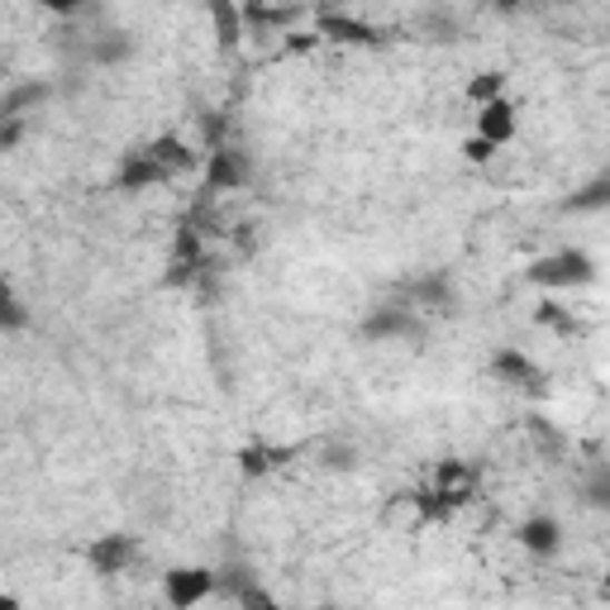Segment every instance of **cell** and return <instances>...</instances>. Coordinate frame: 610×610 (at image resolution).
<instances>
[{
  "label": "cell",
  "mask_w": 610,
  "mask_h": 610,
  "mask_svg": "<svg viewBox=\"0 0 610 610\" xmlns=\"http://www.w3.org/2000/svg\"><path fill=\"white\" fill-rule=\"evenodd\" d=\"M425 334H430L425 315L411 311V305H401V301H392V296H386L382 305H372V311L363 315V325H358L363 344H420Z\"/></svg>",
  "instance_id": "6da1fadb"
},
{
  "label": "cell",
  "mask_w": 610,
  "mask_h": 610,
  "mask_svg": "<svg viewBox=\"0 0 610 610\" xmlns=\"http://www.w3.org/2000/svg\"><path fill=\"white\" fill-rule=\"evenodd\" d=\"M530 277L534 286H544V292H572V286H591L597 282V258H591L587 248H558L549 258L530 263Z\"/></svg>",
  "instance_id": "7a4b0ae2"
},
{
  "label": "cell",
  "mask_w": 610,
  "mask_h": 610,
  "mask_svg": "<svg viewBox=\"0 0 610 610\" xmlns=\"http://www.w3.org/2000/svg\"><path fill=\"white\" fill-rule=\"evenodd\" d=\"M392 301L411 305V311H420V315H453L457 292H453V282L444 273H420V277H405L392 292Z\"/></svg>",
  "instance_id": "3957f363"
},
{
  "label": "cell",
  "mask_w": 610,
  "mask_h": 610,
  "mask_svg": "<svg viewBox=\"0 0 610 610\" xmlns=\"http://www.w3.org/2000/svg\"><path fill=\"white\" fill-rule=\"evenodd\" d=\"M219 591V572L210 568H173V572H163V597L173 610H191L200 601H210Z\"/></svg>",
  "instance_id": "277c9868"
},
{
  "label": "cell",
  "mask_w": 610,
  "mask_h": 610,
  "mask_svg": "<svg viewBox=\"0 0 610 610\" xmlns=\"http://www.w3.org/2000/svg\"><path fill=\"white\" fill-rule=\"evenodd\" d=\"M491 372H496V382L515 386L524 396H549V372L539 367L534 358H524L520 348H496L491 353Z\"/></svg>",
  "instance_id": "5b68a950"
},
{
  "label": "cell",
  "mask_w": 610,
  "mask_h": 610,
  "mask_svg": "<svg viewBox=\"0 0 610 610\" xmlns=\"http://www.w3.org/2000/svg\"><path fill=\"white\" fill-rule=\"evenodd\" d=\"M315 29H319V39H334V43H344V48H377V43H386L382 29H372L367 20H353V14H338V10L319 14Z\"/></svg>",
  "instance_id": "8992f818"
},
{
  "label": "cell",
  "mask_w": 610,
  "mask_h": 610,
  "mask_svg": "<svg viewBox=\"0 0 610 610\" xmlns=\"http://www.w3.org/2000/svg\"><path fill=\"white\" fill-rule=\"evenodd\" d=\"M248 186V158L239 148H215L210 163H206V191L219 196V191H244Z\"/></svg>",
  "instance_id": "52a82bcc"
},
{
  "label": "cell",
  "mask_w": 610,
  "mask_h": 610,
  "mask_svg": "<svg viewBox=\"0 0 610 610\" xmlns=\"http://www.w3.org/2000/svg\"><path fill=\"white\" fill-rule=\"evenodd\" d=\"M134 539L129 534H100L87 544V568L96 572V578H115V572H125L134 563Z\"/></svg>",
  "instance_id": "ba28073f"
},
{
  "label": "cell",
  "mask_w": 610,
  "mask_h": 610,
  "mask_svg": "<svg viewBox=\"0 0 610 610\" xmlns=\"http://www.w3.org/2000/svg\"><path fill=\"white\" fill-rule=\"evenodd\" d=\"M158 181H173L167 177V167L152 158L148 148H134V152H125V163H120V173H115V186L120 191H148V186H158Z\"/></svg>",
  "instance_id": "9c48e42d"
},
{
  "label": "cell",
  "mask_w": 610,
  "mask_h": 610,
  "mask_svg": "<svg viewBox=\"0 0 610 610\" xmlns=\"http://www.w3.org/2000/svg\"><path fill=\"white\" fill-rule=\"evenodd\" d=\"M478 134L482 139H491V144H511L515 139V106L505 96H496V100H486V106L478 110Z\"/></svg>",
  "instance_id": "30bf717a"
},
{
  "label": "cell",
  "mask_w": 610,
  "mask_h": 610,
  "mask_svg": "<svg viewBox=\"0 0 610 610\" xmlns=\"http://www.w3.org/2000/svg\"><path fill=\"white\" fill-rule=\"evenodd\" d=\"M520 544L534 558H553L558 549H563V524H558L553 515H530L520 524Z\"/></svg>",
  "instance_id": "8fae6325"
},
{
  "label": "cell",
  "mask_w": 610,
  "mask_h": 610,
  "mask_svg": "<svg viewBox=\"0 0 610 610\" xmlns=\"http://www.w3.org/2000/svg\"><path fill=\"white\" fill-rule=\"evenodd\" d=\"M292 457H296V449H286V444H248L239 453V472L244 478H267V472L292 463Z\"/></svg>",
  "instance_id": "7c38bea8"
},
{
  "label": "cell",
  "mask_w": 610,
  "mask_h": 610,
  "mask_svg": "<svg viewBox=\"0 0 610 610\" xmlns=\"http://www.w3.org/2000/svg\"><path fill=\"white\" fill-rule=\"evenodd\" d=\"M558 210H563V215H601V210H610V173L591 177L572 196H563V206H558Z\"/></svg>",
  "instance_id": "4fadbf2b"
},
{
  "label": "cell",
  "mask_w": 610,
  "mask_h": 610,
  "mask_svg": "<svg viewBox=\"0 0 610 610\" xmlns=\"http://www.w3.org/2000/svg\"><path fill=\"white\" fill-rule=\"evenodd\" d=\"M144 148L167 167V177H181V173H191L196 167V148L186 139H177V134H158V139L144 144Z\"/></svg>",
  "instance_id": "5bb4252c"
},
{
  "label": "cell",
  "mask_w": 610,
  "mask_h": 610,
  "mask_svg": "<svg viewBox=\"0 0 610 610\" xmlns=\"http://www.w3.org/2000/svg\"><path fill=\"white\" fill-rule=\"evenodd\" d=\"M210 20H215V39L219 48H239L244 39V14L234 0H210Z\"/></svg>",
  "instance_id": "9a60e30c"
},
{
  "label": "cell",
  "mask_w": 610,
  "mask_h": 610,
  "mask_svg": "<svg viewBox=\"0 0 610 610\" xmlns=\"http://www.w3.org/2000/svg\"><path fill=\"white\" fill-rule=\"evenodd\" d=\"M48 100V81H24V87L6 91V106H0V120H24V106H39Z\"/></svg>",
  "instance_id": "2e32d148"
},
{
  "label": "cell",
  "mask_w": 610,
  "mask_h": 610,
  "mask_svg": "<svg viewBox=\"0 0 610 610\" xmlns=\"http://www.w3.org/2000/svg\"><path fill=\"white\" fill-rule=\"evenodd\" d=\"M578 496L587 505H597V511H610V463H591L587 478L578 482Z\"/></svg>",
  "instance_id": "e0dca14e"
},
{
  "label": "cell",
  "mask_w": 610,
  "mask_h": 610,
  "mask_svg": "<svg viewBox=\"0 0 610 610\" xmlns=\"http://www.w3.org/2000/svg\"><path fill=\"white\" fill-rule=\"evenodd\" d=\"M134 53V39L125 29H115V33H100V43L91 48V58L100 62V67H110V62H125Z\"/></svg>",
  "instance_id": "ac0fdd59"
},
{
  "label": "cell",
  "mask_w": 610,
  "mask_h": 610,
  "mask_svg": "<svg viewBox=\"0 0 610 610\" xmlns=\"http://www.w3.org/2000/svg\"><path fill=\"white\" fill-rule=\"evenodd\" d=\"M534 325H544V329H558V334H578L582 325H578V319H572L568 311H563V305H558V301H544V305H534Z\"/></svg>",
  "instance_id": "d6986e66"
},
{
  "label": "cell",
  "mask_w": 610,
  "mask_h": 610,
  "mask_svg": "<svg viewBox=\"0 0 610 610\" xmlns=\"http://www.w3.org/2000/svg\"><path fill=\"white\" fill-rule=\"evenodd\" d=\"M24 325H29L24 301L14 296V286H6V301H0V329H6V334H20Z\"/></svg>",
  "instance_id": "ffe728a7"
},
{
  "label": "cell",
  "mask_w": 610,
  "mask_h": 610,
  "mask_svg": "<svg viewBox=\"0 0 610 610\" xmlns=\"http://www.w3.org/2000/svg\"><path fill=\"white\" fill-rule=\"evenodd\" d=\"M505 91V72H478L468 81V100H478V106H486V100H496Z\"/></svg>",
  "instance_id": "44dd1931"
},
{
  "label": "cell",
  "mask_w": 610,
  "mask_h": 610,
  "mask_svg": "<svg viewBox=\"0 0 610 610\" xmlns=\"http://www.w3.org/2000/svg\"><path fill=\"white\" fill-rule=\"evenodd\" d=\"M530 439H539V449H544L549 457H558V453H563V434H558V430H549L544 420H530Z\"/></svg>",
  "instance_id": "7402d4cb"
},
{
  "label": "cell",
  "mask_w": 610,
  "mask_h": 610,
  "mask_svg": "<svg viewBox=\"0 0 610 610\" xmlns=\"http://www.w3.org/2000/svg\"><path fill=\"white\" fill-rule=\"evenodd\" d=\"M234 606H258V610H273V606H277V597H273V591H263V587H253V582H248V587L239 591V597H234Z\"/></svg>",
  "instance_id": "603a6c76"
},
{
  "label": "cell",
  "mask_w": 610,
  "mask_h": 610,
  "mask_svg": "<svg viewBox=\"0 0 610 610\" xmlns=\"http://www.w3.org/2000/svg\"><path fill=\"white\" fill-rule=\"evenodd\" d=\"M463 152H468V163H491L496 158V144L482 139V134H472V139L463 144Z\"/></svg>",
  "instance_id": "cb8c5ba5"
},
{
  "label": "cell",
  "mask_w": 610,
  "mask_h": 610,
  "mask_svg": "<svg viewBox=\"0 0 610 610\" xmlns=\"http://www.w3.org/2000/svg\"><path fill=\"white\" fill-rule=\"evenodd\" d=\"M20 139H24V120H0V152H14Z\"/></svg>",
  "instance_id": "d4e9b609"
},
{
  "label": "cell",
  "mask_w": 610,
  "mask_h": 610,
  "mask_svg": "<svg viewBox=\"0 0 610 610\" xmlns=\"http://www.w3.org/2000/svg\"><path fill=\"white\" fill-rule=\"evenodd\" d=\"M325 463H329V468H353V463H358V457H353V444H334Z\"/></svg>",
  "instance_id": "484cf974"
},
{
  "label": "cell",
  "mask_w": 610,
  "mask_h": 610,
  "mask_svg": "<svg viewBox=\"0 0 610 610\" xmlns=\"http://www.w3.org/2000/svg\"><path fill=\"white\" fill-rule=\"evenodd\" d=\"M43 10H53V14H77L81 6H87V0H39Z\"/></svg>",
  "instance_id": "4316f807"
},
{
  "label": "cell",
  "mask_w": 610,
  "mask_h": 610,
  "mask_svg": "<svg viewBox=\"0 0 610 610\" xmlns=\"http://www.w3.org/2000/svg\"><path fill=\"white\" fill-rule=\"evenodd\" d=\"M496 6H501L505 14H511V10H520V0H496Z\"/></svg>",
  "instance_id": "83f0119b"
},
{
  "label": "cell",
  "mask_w": 610,
  "mask_h": 610,
  "mask_svg": "<svg viewBox=\"0 0 610 610\" xmlns=\"http://www.w3.org/2000/svg\"><path fill=\"white\" fill-rule=\"evenodd\" d=\"M601 597L610 601V572H606V578H601Z\"/></svg>",
  "instance_id": "f1b7e54d"
}]
</instances>
